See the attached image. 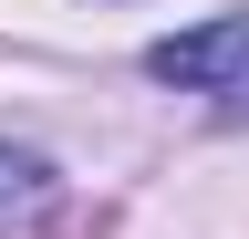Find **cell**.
<instances>
[{
	"mask_svg": "<svg viewBox=\"0 0 249 239\" xmlns=\"http://www.w3.org/2000/svg\"><path fill=\"white\" fill-rule=\"evenodd\" d=\"M42 198H52V166L31 156V146H11V135H0V229H11V219H31Z\"/></svg>",
	"mask_w": 249,
	"mask_h": 239,
	"instance_id": "cell-2",
	"label": "cell"
},
{
	"mask_svg": "<svg viewBox=\"0 0 249 239\" xmlns=\"http://www.w3.org/2000/svg\"><path fill=\"white\" fill-rule=\"evenodd\" d=\"M145 73L177 83V94H229V83L249 73V11L208 21V32H166V42L145 52Z\"/></svg>",
	"mask_w": 249,
	"mask_h": 239,
	"instance_id": "cell-1",
	"label": "cell"
}]
</instances>
